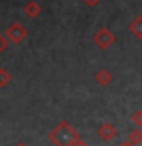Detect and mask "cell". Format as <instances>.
<instances>
[{"mask_svg":"<svg viewBox=\"0 0 142 146\" xmlns=\"http://www.w3.org/2000/svg\"><path fill=\"white\" fill-rule=\"evenodd\" d=\"M131 120L133 123H135L136 126H142V110H137V111H135V114L131 116Z\"/></svg>","mask_w":142,"mask_h":146,"instance_id":"10","label":"cell"},{"mask_svg":"<svg viewBox=\"0 0 142 146\" xmlns=\"http://www.w3.org/2000/svg\"><path fill=\"white\" fill-rule=\"evenodd\" d=\"M93 41L96 43V46H98L99 49L105 50L116 41V36H115V34L110 29H107V27H101V29L95 34Z\"/></svg>","mask_w":142,"mask_h":146,"instance_id":"2","label":"cell"},{"mask_svg":"<svg viewBox=\"0 0 142 146\" xmlns=\"http://www.w3.org/2000/svg\"><path fill=\"white\" fill-rule=\"evenodd\" d=\"M130 32L136 36V38L142 40V15H137L135 20L131 21V25H130Z\"/></svg>","mask_w":142,"mask_h":146,"instance_id":"7","label":"cell"},{"mask_svg":"<svg viewBox=\"0 0 142 146\" xmlns=\"http://www.w3.org/2000/svg\"><path fill=\"white\" fill-rule=\"evenodd\" d=\"M8 44H9L8 38H5V35L0 34V55H2V52H5V50L8 49Z\"/></svg>","mask_w":142,"mask_h":146,"instance_id":"11","label":"cell"},{"mask_svg":"<svg viewBox=\"0 0 142 146\" xmlns=\"http://www.w3.org/2000/svg\"><path fill=\"white\" fill-rule=\"evenodd\" d=\"M70 146H89V145H87V143H86L84 140L78 139V140H75V141H73V143H72Z\"/></svg>","mask_w":142,"mask_h":146,"instance_id":"13","label":"cell"},{"mask_svg":"<svg viewBox=\"0 0 142 146\" xmlns=\"http://www.w3.org/2000/svg\"><path fill=\"white\" fill-rule=\"evenodd\" d=\"M82 2H84L87 6H90V8H95V6H98L99 5V2L101 0H82Z\"/></svg>","mask_w":142,"mask_h":146,"instance_id":"12","label":"cell"},{"mask_svg":"<svg viewBox=\"0 0 142 146\" xmlns=\"http://www.w3.org/2000/svg\"><path fill=\"white\" fill-rule=\"evenodd\" d=\"M119 146H135V145H133L131 141H128V140H127V141H122V143L119 145Z\"/></svg>","mask_w":142,"mask_h":146,"instance_id":"14","label":"cell"},{"mask_svg":"<svg viewBox=\"0 0 142 146\" xmlns=\"http://www.w3.org/2000/svg\"><path fill=\"white\" fill-rule=\"evenodd\" d=\"M15 146H26V145H25V143H17Z\"/></svg>","mask_w":142,"mask_h":146,"instance_id":"15","label":"cell"},{"mask_svg":"<svg viewBox=\"0 0 142 146\" xmlns=\"http://www.w3.org/2000/svg\"><path fill=\"white\" fill-rule=\"evenodd\" d=\"M26 36H27V31L23 25H20V23H12L6 31L8 41H11L14 44H20Z\"/></svg>","mask_w":142,"mask_h":146,"instance_id":"3","label":"cell"},{"mask_svg":"<svg viewBox=\"0 0 142 146\" xmlns=\"http://www.w3.org/2000/svg\"><path fill=\"white\" fill-rule=\"evenodd\" d=\"M25 14H26L27 18H37L41 14V6L37 2L32 0V2H29L25 6Z\"/></svg>","mask_w":142,"mask_h":146,"instance_id":"6","label":"cell"},{"mask_svg":"<svg viewBox=\"0 0 142 146\" xmlns=\"http://www.w3.org/2000/svg\"><path fill=\"white\" fill-rule=\"evenodd\" d=\"M98 134H99V137L104 141H107V143H109V141H112L115 137L118 135V131H116V128H115L113 123H104V125H101Z\"/></svg>","mask_w":142,"mask_h":146,"instance_id":"4","label":"cell"},{"mask_svg":"<svg viewBox=\"0 0 142 146\" xmlns=\"http://www.w3.org/2000/svg\"><path fill=\"white\" fill-rule=\"evenodd\" d=\"M128 141H131L133 145H141L142 143V131L141 129H133L128 134Z\"/></svg>","mask_w":142,"mask_h":146,"instance_id":"9","label":"cell"},{"mask_svg":"<svg viewBox=\"0 0 142 146\" xmlns=\"http://www.w3.org/2000/svg\"><path fill=\"white\" fill-rule=\"evenodd\" d=\"M95 79H96V82H98L99 85L107 87V85L110 84V82L113 81V75L107 70V68H101V70H99L98 73H96Z\"/></svg>","mask_w":142,"mask_h":146,"instance_id":"5","label":"cell"},{"mask_svg":"<svg viewBox=\"0 0 142 146\" xmlns=\"http://www.w3.org/2000/svg\"><path fill=\"white\" fill-rule=\"evenodd\" d=\"M80 139V132L73 128L67 120L60 122L52 131L49 132V140L55 146H70L75 140Z\"/></svg>","mask_w":142,"mask_h":146,"instance_id":"1","label":"cell"},{"mask_svg":"<svg viewBox=\"0 0 142 146\" xmlns=\"http://www.w3.org/2000/svg\"><path fill=\"white\" fill-rule=\"evenodd\" d=\"M12 81V76L11 73H9L6 68L0 67V88H3V87H6L9 82Z\"/></svg>","mask_w":142,"mask_h":146,"instance_id":"8","label":"cell"}]
</instances>
